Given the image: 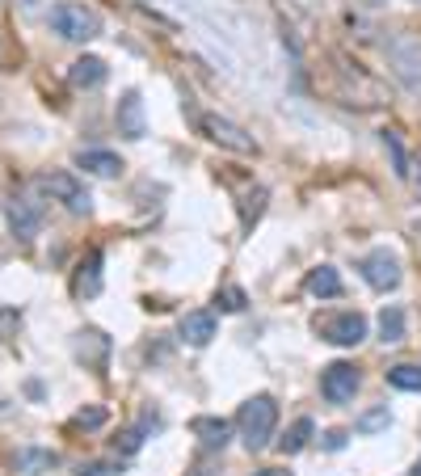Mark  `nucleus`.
<instances>
[{
	"instance_id": "nucleus-1",
	"label": "nucleus",
	"mask_w": 421,
	"mask_h": 476,
	"mask_svg": "<svg viewBox=\"0 0 421 476\" xmlns=\"http://www.w3.org/2000/svg\"><path fill=\"white\" fill-rule=\"evenodd\" d=\"M236 426H241V439L249 451H262V447H270V439H274V426H278V400L274 397H249L241 405V413H236Z\"/></svg>"
},
{
	"instance_id": "nucleus-2",
	"label": "nucleus",
	"mask_w": 421,
	"mask_h": 476,
	"mask_svg": "<svg viewBox=\"0 0 421 476\" xmlns=\"http://www.w3.org/2000/svg\"><path fill=\"white\" fill-rule=\"evenodd\" d=\"M51 30L64 43H89L101 34V17L80 0H59V5H51Z\"/></svg>"
},
{
	"instance_id": "nucleus-3",
	"label": "nucleus",
	"mask_w": 421,
	"mask_h": 476,
	"mask_svg": "<svg viewBox=\"0 0 421 476\" xmlns=\"http://www.w3.org/2000/svg\"><path fill=\"white\" fill-rule=\"evenodd\" d=\"M388 64L405 89L421 93V38L417 34H396L388 43Z\"/></svg>"
},
{
	"instance_id": "nucleus-4",
	"label": "nucleus",
	"mask_w": 421,
	"mask_h": 476,
	"mask_svg": "<svg viewBox=\"0 0 421 476\" xmlns=\"http://www.w3.org/2000/svg\"><path fill=\"white\" fill-rule=\"evenodd\" d=\"M199 131L207 135L215 148H228L236 156H257V140L244 127H236L232 119H223V114H202L199 119Z\"/></svg>"
},
{
	"instance_id": "nucleus-5",
	"label": "nucleus",
	"mask_w": 421,
	"mask_h": 476,
	"mask_svg": "<svg viewBox=\"0 0 421 476\" xmlns=\"http://www.w3.org/2000/svg\"><path fill=\"white\" fill-rule=\"evenodd\" d=\"M34 186L43 190L46 199H56V202H64L72 215H89L93 211V199H89V190L80 186L72 173H43V178L34 181Z\"/></svg>"
},
{
	"instance_id": "nucleus-6",
	"label": "nucleus",
	"mask_w": 421,
	"mask_h": 476,
	"mask_svg": "<svg viewBox=\"0 0 421 476\" xmlns=\"http://www.w3.org/2000/svg\"><path fill=\"white\" fill-rule=\"evenodd\" d=\"M333 64H337V77H342L345 93H354L358 106H384V89H379L375 77H366L363 64H354V59L342 56V51H333Z\"/></svg>"
},
{
	"instance_id": "nucleus-7",
	"label": "nucleus",
	"mask_w": 421,
	"mask_h": 476,
	"mask_svg": "<svg viewBox=\"0 0 421 476\" xmlns=\"http://www.w3.org/2000/svg\"><path fill=\"white\" fill-rule=\"evenodd\" d=\"M316 333L333 346H358L366 342V316L363 312H329V316H316Z\"/></svg>"
},
{
	"instance_id": "nucleus-8",
	"label": "nucleus",
	"mask_w": 421,
	"mask_h": 476,
	"mask_svg": "<svg viewBox=\"0 0 421 476\" xmlns=\"http://www.w3.org/2000/svg\"><path fill=\"white\" fill-rule=\"evenodd\" d=\"M358 384H363V376H358L354 363H329L321 371V392L324 400H333V405H345V400H354Z\"/></svg>"
},
{
	"instance_id": "nucleus-9",
	"label": "nucleus",
	"mask_w": 421,
	"mask_h": 476,
	"mask_svg": "<svg viewBox=\"0 0 421 476\" xmlns=\"http://www.w3.org/2000/svg\"><path fill=\"white\" fill-rule=\"evenodd\" d=\"M358 270H363L366 287H375V291H396L400 287V257L392 254V249H375V254H366Z\"/></svg>"
},
{
	"instance_id": "nucleus-10",
	"label": "nucleus",
	"mask_w": 421,
	"mask_h": 476,
	"mask_svg": "<svg viewBox=\"0 0 421 476\" xmlns=\"http://www.w3.org/2000/svg\"><path fill=\"white\" fill-rule=\"evenodd\" d=\"M5 223H9V233L17 236V241L30 244L34 236L43 233V211L34 207L30 199H9L5 202Z\"/></svg>"
},
{
	"instance_id": "nucleus-11",
	"label": "nucleus",
	"mask_w": 421,
	"mask_h": 476,
	"mask_svg": "<svg viewBox=\"0 0 421 476\" xmlns=\"http://www.w3.org/2000/svg\"><path fill=\"white\" fill-rule=\"evenodd\" d=\"M114 122H118L122 140H144L148 135V114H144V98L139 93H122L118 106H114Z\"/></svg>"
},
{
	"instance_id": "nucleus-12",
	"label": "nucleus",
	"mask_w": 421,
	"mask_h": 476,
	"mask_svg": "<svg viewBox=\"0 0 421 476\" xmlns=\"http://www.w3.org/2000/svg\"><path fill=\"white\" fill-rule=\"evenodd\" d=\"M72 355H77L85 367H101L106 355H110V337H106L101 329H80L77 342H72Z\"/></svg>"
},
{
	"instance_id": "nucleus-13",
	"label": "nucleus",
	"mask_w": 421,
	"mask_h": 476,
	"mask_svg": "<svg viewBox=\"0 0 421 476\" xmlns=\"http://www.w3.org/2000/svg\"><path fill=\"white\" fill-rule=\"evenodd\" d=\"M106 77H110V67H106V59H98V56H80L77 64L67 67L72 89H98V85H106Z\"/></svg>"
},
{
	"instance_id": "nucleus-14",
	"label": "nucleus",
	"mask_w": 421,
	"mask_h": 476,
	"mask_svg": "<svg viewBox=\"0 0 421 476\" xmlns=\"http://www.w3.org/2000/svg\"><path fill=\"white\" fill-rule=\"evenodd\" d=\"M215 312H186L181 316V325H178V333H181V342L186 346H210V337H215Z\"/></svg>"
},
{
	"instance_id": "nucleus-15",
	"label": "nucleus",
	"mask_w": 421,
	"mask_h": 476,
	"mask_svg": "<svg viewBox=\"0 0 421 476\" xmlns=\"http://www.w3.org/2000/svg\"><path fill=\"white\" fill-rule=\"evenodd\" d=\"M77 169H85V173H93V178H118L122 156L106 152V148H85V152H77Z\"/></svg>"
},
{
	"instance_id": "nucleus-16",
	"label": "nucleus",
	"mask_w": 421,
	"mask_h": 476,
	"mask_svg": "<svg viewBox=\"0 0 421 476\" xmlns=\"http://www.w3.org/2000/svg\"><path fill=\"white\" fill-rule=\"evenodd\" d=\"M13 464H17V472H26V476H43V472H56L59 468V455L46 451V447H22Z\"/></svg>"
},
{
	"instance_id": "nucleus-17",
	"label": "nucleus",
	"mask_w": 421,
	"mask_h": 476,
	"mask_svg": "<svg viewBox=\"0 0 421 476\" xmlns=\"http://www.w3.org/2000/svg\"><path fill=\"white\" fill-rule=\"evenodd\" d=\"M72 291H77L80 299H93L101 291V254L98 249H89V257L80 262L77 278H72Z\"/></svg>"
},
{
	"instance_id": "nucleus-18",
	"label": "nucleus",
	"mask_w": 421,
	"mask_h": 476,
	"mask_svg": "<svg viewBox=\"0 0 421 476\" xmlns=\"http://www.w3.org/2000/svg\"><path fill=\"white\" fill-rule=\"evenodd\" d=\"M308 295H316V299H337L342 295V274L333 266H316L308 274Z\"/></svg>"
},
{
	"instance_id": "nucleus-19",
	"label": "nucleus",
	"mask_w": 421,
	"mask_h": 476,
	"mask_svg": "<svg viewBox=\"0 0 421 476\" xmlns=\"http://www.w3.org/2000/svg\"><path fill=\"white\" fill-rule=\"evenodd\" d=\"M266 199H270L266 186H253V190H249V194L241 199V228H244V233H253V228H257L262 211H266Z\"/></svg>"
},
{
	"instance_id": "nucleus-20",
	"label": "nucleus",
	"mask_w": 421,
	"mask_h": 476,
	"mask_svg": "<svg viewBox=\"0 0 421 476\" xmlns=\"http://www.w3.org/2000/svg\"><path fill=\"white\" fill-rule=\"evenodd\" d=\"M190 430L202 439V447H223V443H228V434H232V426H228L223 418H194Z\"/></svg>"
},
{
	"instance_id": "nucleus-21",
	"label": "nucleus",
	"mask_w": 421,
	"mask_h": 476,
	"mask_svg": "<svg viewBox=\"0 0 421 476\" xmlns=\"http://www.w3.org/2000/svg\"><path fill=\"white\" fill-rule=\"evenodd\" d=\"M379 342L384 346L405 342V312H400L396 304H388V308L379 312Z\"/></svg>"
},
{
	"instance_id": "nucleus-22",
	"label": "nucleus",
	"mask_w": 421,
	"mask_h": 476,
	"mask_svg": "<svg viewBox=\"0 0 421 476\" xmlns=\"http://www.w3.org/2000/svg\"><path fill=\"white\" fill-rule=\"evenodd\" d=\"M312 430H316V426H312V418H300L287 434H282V439H278V451H282V455H300L303 447L312 443Z\"/></svg>"
},
{
	"instance_id": "nucleus-23",
	"label": "nucleus",
	"mask_w": 421,
	"mask_h": 476,
	"mask_svg": "<svg viewBox=\"0 0 421 476\" xmlns=\"http://www.w3.org/2000/svg\"><path fill=\"white\" fill-rule=\"evenodd\" d=\"M384 148H388L392 156V169H396V178H409V165H413V156L405 152V140H400V131H384Z\"/></svg>"
},
{
	"instance_id": "nucleus-24",
	"label": "nucleus",
	"mask_w": 421,
	"mask_h": 476,
	"mask_svg": "<svg viewBox=\"0 0 421 476\" xmlns=\"http://www.w3.org/2000/svg\"><path fill=\"white\" fill-rule=\"evenodd\" d=\"M388 384L400 392H421V367L417 363H400L388 371Z\"/></svg>"
},
{
	"instance_id": "nucleus-25",
	"label": "nucleus",
	"mask_w": 421,
	"mask_h": 476,
	"mask_svg": "<svg viewBox=\"0 0 421 476\" xmlns=\"http://www.w3.org/2000/svg\"><path fill=\"white\" fill-rule=\"evenodd\" d=\"M388 426H392V413H388V405H379V409L363 413V418L354 421V430H358V434H379V430H388Z\"/></svg>"
},
{
	"instance_id": "nucleus-26",
	"label": "nucleus",
	"mask_w": 421,
	"mask_h": 476,
	"mask_svg": "<svg viewBox=\"0 0 421 476\" xmlns=\"http://www.w3.org/2000/svg\"><path fill=\"white\" fill-rule=\"evenodd\" d=\"M106 418H110V413L101 409V405H85V409L77 413V426L80 430H98V426H106Z\"/></svg>"
},
{
	"instance_id": "nucleus-27",
	"label": "nucleus",
	"mask_w": 421,
	"mask_h": 476,
	"mask_svg": "<svg viewBox=\"0 0 421 476\" xmlns=\"http://www.w3.org/2000/svg\"><path fill=\"white\" fill-rule=\"evenodd\" d=\"M215 304H220L223 312H244V304H249V299H244L241 287H223L220 295H215Z\"/></svg>"
},
{
	"instance_id": "nucleus-28",
	"label": "nucleus",
	"mask_w": 421,
	"mask_h": 476,
	"mask_svg": "<svg viewBox=\"0 0 421 476\" xmlns=\"http://www.w3.org/2000/svg\"><path fill=\"white\" fill-rule=\"evenodd\" d=\"M139 443H144V430H127V434H122V455H135V451H139Z\"/></svg>"
},
{
	"instance_id": "nucleus-29",
	"label": "nucleus",
	"mask_w": 421,
	"mask_h": 476,
	"mask_svg": "<svg viewBox=\"0 0 421 476\" xmlns=\"http://www.w3.org/2000/svg\"><path fill=\"white\" fill-rule=\"evenodd\" d=\"M413 186V199H421V152L413 156V165H409V178H405Z\"/></svg>"
},
{
	"instance_id": "nucleus-30",
	"label": "nucleus",
	"mask_w": 421,
	"mask_h": 476,
	"mask_svg": "<svg viewBox=\"0 0 421 476\" xmlns=\"http://www.w3.org/2000/svg\"><path fill=\"white\" fill-rule=\"evenodd\" d=\"M17 325H22V312H0V337L9 329H17Z\"/></svg>"
},
{
	"instance_id": "nucleus-31",
	"label": "nucleus",
	"mask_w": 421,
	"mask_h": 476,
	"mask_svg": "<svg viewBox=\"0 0 421 476\" xmlns=\"http://www.w3.org/2000/svg\"><path fill=\"white\" fill-rule=\"evenodd\" d=\"M324 447H329V451H342V447H345V430H329Z\"/></svg>"
},
{
	"instance_id": "nucleus-32",
	"label": "nucleus",
	"mask_w": 421,
	"mask_h": 476,
	"mask_svg": "<svg viewBox=\"0 0 421 476\" xmlns=\"http://www.w3.org/2000/svg\"><path fill=\"white\" fill-rule=\"evenodd\" d=\"M77 476H106V464H80Z\"/></svg>"
},
{
	"instance_id": "nucleus-33",
	"label": "nucleus",
	"mask_w": 421,
	"mask_h": 476,
	"mask_svg": "<svg viewBox=\"0 0 421 476\" xmlns=\"http://www.w3.org/2000/svg\"><path fill=\"white\" fill-rule=\"evenodd\" d=\"M257 476H291V472H282V468H266V472H257Z\"/></svg>"
},
{
	"instance_id": "nucleus-34",
	"label": "nucleus",
	"mask_w": 421,
	"mask_h": 476,
	"mask_svg": "<svg viewBox=\"0 0 421 476\" xmlns=\"http://www.w3.org/2000/svg\"><path fill=\"white\" fill-rule=\"evenodd\" d=\"M413 476H421V460H417V468H413Z\"/></svg>"
},
{
	"instance_id": "nucleus-35",
	"label": "nucleus",
	"mask_w": 421,
	"mask_h": 476,
	"mask_svg": "<svg viewBox=\"0 0 421 476\" xmlns=\"http://www.w3.org/2000/svg\"><path fill=\"white\" fill-rule=\"evenodd\" d=\"M366 5H379V0H366Z\"/></svg>"
}]
</instances>
